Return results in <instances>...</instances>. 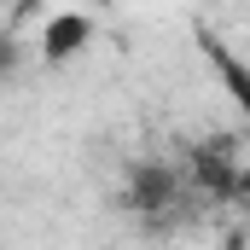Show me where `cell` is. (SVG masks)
I'll list each match as a JSON object with an SVG mask.
<instances>
[{
    "instance_id": "1",
    "label": "cell",
    "mask_w": 250,
    "mask_h": 250,
    "mask_svg": "<svg viewBox=\"0 0 250 250\" xmlns=\"http://www.w3.org/2000/svg\"><path fill=\"white\" fill-rule=\"evenodd\" d=\"M87 41H93V18L87 12H53L47 29H41V64H70Z\"/></svg>"
},
{
    "instance_id": "2",
    "label": "cell",
    "mask_w": 250,
    "mask_h": 250,
    "mask_svg": "<svg viewBox=\"0 0 250 250\" xmlns=\"http://www.w3.org/2000/svg\"><path fill=\"white\" fill-rule=\"evenodd\" d=\"M209 59L221 64V82H227V93L239 99V111H245V123H250V70H245L239 59H233V53H221L215 41H209ZM239 187L250 192V151H245V163H239Z\"/></svg>"
},
{
    "instance_id": "3",
    "label": "cell",
    "mask_w": 250,
    "mask_h": 250,
    "mask_svg": "<svg viewBox=\"0 0 250 250\" xmlns=\"http://www.w3.org/2000/svg\"><path fill=\"white\" fill-rule=\"evenodd\" d=\"M175 198V175L169 169H140V187H134V209H157Z\"/></svg>"
},
{
    "instance_id": "4",
    "label": "cell",
    "mask_w": 250,
    "mask_h": 250,
    "mask_svg": "<svg viewBox=\"0 0 250 250\" xmlns=\"http://www.w3.org/2000/svg\"><path fill=\"white\" fill-rule=\"evenodd\" d=\"M18 59H23V53H18V41H12V35H0V76H12Z\"/></svg>"
}]
</instances>
